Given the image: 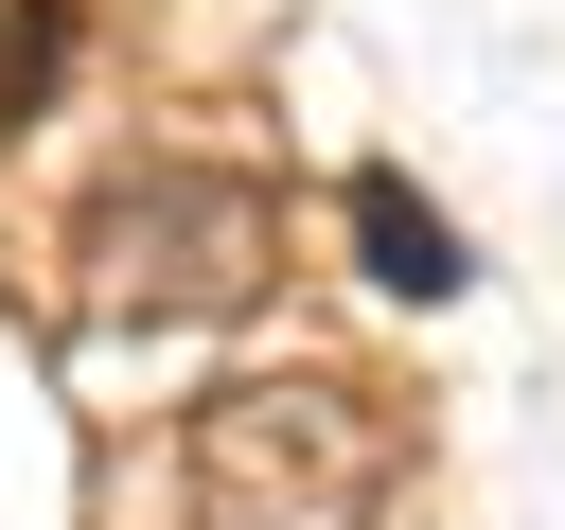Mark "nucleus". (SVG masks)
I'll use <instances>...</instances> for the list:
<instances>
[{"label":"nucleus","mask_w":565,"mask_h":530,"mask_svg":"<svg viewBox=\"0 0 565 530\" xmlns=\"http://www.w3.org/2000/svg\"><path fill=\"white\" fill-rule=\"evenodd\" d=\"M88 53V0H0V124H35Z\"/></svg>","instance_id":"20e7f679"},{"label":"nucleus","mask_w":565,"mask_h":530,"mask_svg":"<svg viewBox=\"0 0 565 530\" xmlns=\"http://www.w3.org/2000/svg\"><path fill=\"white\" fill-rule=\"evenodd\" d=\"M353 247H371V283H388V300H459V230H441L388 159L353 177Z\"/></svg>","instance_id":"7ed1b4c3"},{"label":"nucleus","mask_w":565,"mask_h":530,"mask_svg":"<svg viewBox=\"0 0 565 530\" xmlns=\"http://www.w3.org/2000/svg\"><path fill=\"white\" fill-rule=\"evenodd\" d=\"M371 495H388V406L335 371H230L177 424L194 530H371Z\"/></svg>","instance_id":"f257e3e1"},{"label":"nucleus","mask_w":565,"mask_h":530,"mask_svg":"<svg viewBox=\"0 0 565 530\" xmlns=\"http://www.w3.org/2000/svg\"><path fill=\"white\" fill-rule=\"evenodd\" d=\"M88 283L124 318H247L282 283V194L230 159H141L88 194Z\"/></svg>","instance_id":"f03ea898"}]
</instances>
